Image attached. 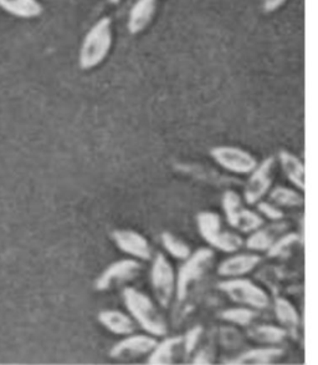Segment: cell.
<instances>
[{"instance_id": "22", "label": "cell", "mask_w": 318, "mask_h": 365, "mask_svg": "<svg viewBox=\"0 0 318 365\" xmlns=\"http://www.w3.org/2000/svg\"><path fill=\"white\" fill-rule=\"evenodd\" d=\"M249 336L251 339L264 343V344H279L287 336V331L280 327L261 324L250 328Z\"/></svg>"}, {"instance_id": "11", "label": "cell", "mask_w": 318, "mask_h": 365, "mask_svg": "<svg viewBox=\"0 0 318 365\" xmlns=\"http://www.w3.org/2000/svg\"><path fill=\"white\" fill-rule=\"evenodd\" d=\"M113 242L128 256L134 257L141 261H149L152 258V248L147 238L132 230H115L112 232Z\"/></svg>"}, {"instance_id": "9", "label": "cell", "mask_w": 318, "mask_h": 365, "mask_svg": "<svg viewBox=\"0 0 318 365\" xmlns=\"http://www.w3.org/2000/svg\"><path fill=\"white\" fill-rule=\"evenodd\" d=\"M274 156L265 158L263 163L251 171L249 180L244 187V200L248 205H256L269 192L275 173Z\"/></svg>"}, {"instance_id": "8", "label": "cell", "mask_w": 318, "mask_h": 365, "mask_svg": "<svg viewBox=\"0 0 318 365\" xmlns=\"http://www.w3.org/2000/svg\"><path fill=\"white\" fill-rule=\"evenodd\" d=\"M211 156L221 168L239 175H248L258 166L256 158L238 146H216L211 148Z\"/></svg>"}, {"instance_id": "19", "label": "cell", "mask_w": 318, "mask_h": 365, "mask_svg": "<svg viewBox=\"0 0 318 365\" xmlns=\"http://www.w3.org/2000/svg\"><path fill=\"white\" fill-rule=\"evenodd\" d=\"M284 356L281 348H256L240 354L236 359L226 361V364H271Z\"/></svg>"}, {"instance_id": "6", "label": "cell", "mask_w": 318, "mask_h": 365, "mask_svg": "<svg viewBox=\"0 0 318 365\" xmlns=\"http://www.w3.org/2000/svg\"><path fill=\"white\" fill-rule=\"evenodd\" d=\"M219 289L224 292L231 301L238 304L251 307L255 309H265L270 306V297L254 282L246 278H231L219 283Z\"/></svg>"}, {"instance_id": "1", "label": "cell", "mask_w": 318, "mask_h": 365, "mask_svg": "<svg viewBox=\"0 0 318 365\" xmlns=\"http://www.w3.org/2000/svg\"><path fill=\"white\" fill-rule=\"evenodd\" d=\"M113 44L112 20L103 16L85 35L80 48L79 66L81 70H92L106 60Z\"/></svg>"}, {"instance_id": "28", "label": "cell", "mask_w": 318, "mask_h": 365, "mask_svg": "<svg viewBox=\"0 0 318 365\" xmlns=\"http://www.w3.org/2000/svg\"><path fill=\"white\" fill-rule=\"evenodd\" d=\"M258 210L261 215H264L265 217L269 218L271 221H281L284 220L285 215L280 208L276 207L274 205L264 201L258 202Z\"/></svg>"}, {"instance_id": "27", "label": "cell", "mask_w": 318, "mask_h": 365, "mask_svg": "<svg viewBox=\"0 0 318 365\" xmlns=\"http://www.w3.org/2000/svg\"><path fill=\"white\" fill-rule=\"evenodd\" d=\"M201 334H203V328H201V326H196L193 327L191 331H188L186 336H183L181 344L184 346V351H186L188 356L196 349V344H198V341L201 339Z\"/></svg>"}, {"instance_id": "4", "label": "cell", "mask_w": 318, "mask_h": 365, "mask_svg": "<svg viewBox=\"0 0 318 365\" xmlns=\"http://www.w3.org/2000/svg\"><path fill=\"white\" fill-rule=\"evenodd\" d=\"M178 276L176 277V293L178 302H183L188 296L189 287L199 281L206 274L214 261V251L211 248H201L184 259Z\"/></svg>"}, {"instance_id": "10", "label": "cell", "mask_w": 318, "mask_h": 365, "mask_svg": "<svg viewBox=\"0 0 318 365\" xmlns=\"http://www.w3.org/2000/svg\"><path fill=\"white\" fill-rule=\"evenodd\" d=\"M141 269L142 264L137 259L126 258L115 262L102 272V274H100L95 286L97 291H107L115 283H123L134 279Z\"/></svg>"}, {"instance_id": "31", "label": "cell", "mask_w": 318, "mask_h": 365, "mask_svg": "<svg viewBox=\"0 0 318 365\" xmlns=\"http://www.w3.org/2000/svg\"><path fill=\"white\" fill-rule=\"evenodd\" d=\"M107 1L110 3V4L117 5L120 4L122 0H107Z\"/></svg>"}, {"instance_id": "14", "label": "cell", "mask_w": 318, "mask_h": 365, "mask_svg": "<svg viewBox=\"0 0 318 365\" xmlns=\"http://www.w3.org/2000/svg\"><path fill=\"white\" fill-rule=\"evenodd\" d=\"M289 228V223L285 221H274L272 225L266 227H259L251 233L246 241V247L251 251L266 252L272 243L282 236Z\"/></svg>"}, {"instance_id": "23", "label": "cell", "mask_w": 318, "mask_h": 365, "mask_svg": "<svg viewBox=\"0 0 318 365\" xmlns=\"http://www.w3.org/2000/svg\"><path fill=\"white\" fill-rule=\"evenodd\" d=\"M270 200L281 207H302L304 205V198L300 192L292 188L277 186L272 188L270 192Z\"/></svg>"}, {"instance_id": "16", "label": "cell", "mask_w": 318, "mask_h": 365, "mask_svg": "<svg viewBox=\"0 0 318 365\" xmlns=\"http://www.w3.org/2000/svg\"><path fill=\"white\" fill-rule=\"evenodd\" d=\"M0 9L19 19H36L44 13L40 0H0Z\"/></svg>"}, {"instance_id": "20", "label": "cell", "mask_w": 318, "mask_h": 365, "mask_svg": "<svg viewBox=\"0 0 318 365\" xmlns=\"http://www.w3.org/2000/svg\"><path fill=\"white\" fill-rule=\"evenodd\" d=\"M181 336H173L157 343V346L153 348L151 356L148 358V364H171L173 358L176 356V348L181 346Z\"/></svg>"}, {"instance_id": "25", "label": "cell", "mask_w": 318, "mask_h": 365, "mask_svg": "<svg viewBox=\"0 0 318 365\" xmlns=\"http://www.w3.org/2000/svg\"><path fill=\"white\" fill-rule=\"evenodd\" d=\"M258 316L256 312L245 308V307H236V308H229L221 313V319L238 324V326H249L253 323L255 318Z\"/></svg>"}, {"instance_id": "30", "label": "cell", "mask_w": 318, "mask_h": 365, "mask_svg": "<svg viewBox=\"0 0 318 365\" xmlns=\"http://www.w3.org/2000/svg\"><path fill=\"white\" fill-rule=\"evenodd\" d=\"M209 356H211L209 351H206V349H201V351L196 354V359L191 361V363H193V364H209V363H211Z\"/></svg>"}, {"instance_id": "13", "label": "cell", "mask_w": 318, "mask_h": 365, "mask_svg": "<svg viewBox=\"0 0 318 365\" xmlns=\"http://www.w3.org/2000/svg\"><path fill=\"white\" fill-rule=\"evenodd\" d=\"M158 0H137L128 15L127 29L131 35L141 34L147 29L157 13Z\"/></svg>"}, {"instance_id": "12", "label": "cell", "mask_w": 318, "mask_h": 365, "mask_svg": "<svg viewBox=\"0 0 318 365\" xmlns=\"http://www.w3.org/2000/svg\"><path fill=\"white\" fill-rule=\"evenodd\" d=\"M157 339L151 336L129 334V336L112 346V349L110 351V356L115 359H121L124 356H143L151 353L153 348L157 346Z\"/></svg>"}, {"instance_id": "15", "label": "cell", "mask_w": 318, "mask_h": 365, "mask_svg": "<svg viewBox=\"0 0 318 365\" xmlns=\"http://www.w3.org/2000/svg\"><path fill=\"white\" fill-rule=\"evenodd\" d=\"M260 262H261V257L258 255H251V253L235 255L221 262L218 267V273L221 276L230 277V278L244 276L253 271Z\"/></svg>"}, {"instance_id": "26", "label": "cell", "mask_w": 318, "mask_h": 365, "mask_svg": "<svg viewBox=\"0 0 318 365\" xmlns=\"http://www.w3.org/2000/svg\"><path fill=\"white\" fill-rule=\"evenodd\" d=\"M302 236H300L297 233H286L280 236L274 243L272 246L270 247L267 250V256L269 257H281L286 255L290 251L291 247H294L296 243L300 242V238Z\"/></svg>"}, {"instance_id": "24", "label": "cell", "mask_w": 318, "mask_h": 365, "mask_svg": "<svg viewBox=\"0 0 318 365\" xmlns=\"http://www.w3.org/2000/svg\"><path fill=\"white\" fill-rule=\"evenodd\" d=\"M161 245L171 257L176 259H186L191 256V247L188 246L181 238L176 237L173 233L163 232L161 235Z\"/></svg>"}, {"instance_id": "18", "label": "cell", "mask_w": 318, "mask_h": 365, "mask_svg": "<svg viewBox=\"0 0 318 365\" xmlns=\"http://www.w3.org/2000/svg\"><path fill=\"white\" fill-rule=\"evenodd\" d=\"M280 165L282 168L286 178L295 187L304 190V165L300 158L287 150H281L279 153Z\"/></svg>"}, {"instance_id": "17", "label": "cell", "mask_w": 318, "mask_h": 365, "mask_svg": "<svg viewBox=\"0 0 318 365\" xmlns=\"http://www.w3.org/2000/svg\"><path fill=\"white\" fill-rule=\"evenodd\" d=\"M97 319L108 331L117 336H129L136 329L134 322L131 319V317H128L122 312L112 309L100 312Z\"/></svg>"}, {"instance_id": "21", "label": "cell", "mask_w": 318, "mask_h": 365, "mask_svg": "<svg viewBox=\"0 0 318 365\" xmlns=\"http://www.w3.org/2000/svg\"><path fill=\"white\" fill-rule=\"evenodd\" d=\"M275 314L277 321L286 328V331H294L299 328L300 316L294 304L286 298L277 297L275 299Z\"/></svg>"}, {"instance_id": "29", "label": "cell", "mask_w": 318, "mask_h": 365, "mask_svg": "<svg viewBox=\"0 0 318 365\" xmlns=\"http://www.w3.org/2000/svg\"><path fill=\"white\" fill-rule=\"evenodd\" d=\"M287 0H264V10L266 13H275L284 6Z\"/></svg>"}, {"instance_id": "2", "label": "cell", "mask_w": 318, "mask_h": 365, "mask_svg": "<svg viewBox=\"0 0 318 365\" xmlns=\"http://www.w3.org/2000/svg\"><path fill=\"white\" fill-rule=\"evenodd\" d=\"M122 298L129 314L143 331H147L151 336H166L168 331L166 321L147 294L133 287H127L123 289Z\"/></svg>"}, {"instance_id": "3", "label": "cell", "mask_w": 318, "mask_h": 365, "mask_svg": "<svg viewBox=\"0 0 318 365\" xmlns=\"http://www.w3.org/2000/svg\"><path fill=\"white\" fill-rule=\"evenodd\" d=\"M198 232L209 246L218 251L234 253L244 245L239 235L230 232L223 227L221 218L218 213L203 211L196 215Z\"/></svg>"}, {"instance_id": "7", "label": "cell", "mask_w": 318, "mask_h": 365, "mask_svg": "<svg viewBox=\"0 0 318 365\" xmlns=\"http://www.w3.org/2000/svg\"><path fill=\"white\" fill-rule=\"evenodd\" d=\"M151 283L159 306L168 308L176 292V274L171 262L163 253H158L153 259Z\"/></svg>"}, {"instance_id": "5", "label": "cell", "mask_w": 318, "mask_h": 365, "mask_svg": "<svg viewBox=\"0 0 318 365\" xmlns=\"http://www.w3.org/2000/svg\"><path fill=\"white\" fill-rule=\"evenodd\" d=\"M221 207L226 215V222L240 232H253L264 225L261 216L245 207L239 193L233 190H228L223 195Z\"/></svg>"}]
</instances>
